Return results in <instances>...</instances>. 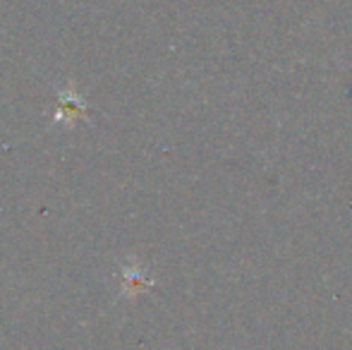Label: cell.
Returning <instances> with one entry per match:
<instances>
[{
  "instance_id": "6da1fadb",
  "label": "cell",
  "mask_w": 352,
  "mask_h": 350,
  "mask_svg": "<svg viewBox=\"0 0 352 350\" xmlns=\"http://www.w3.org/2000/svg\"><path fill=\"white\" fill-rule=\"evenodd\" d=\"M84 111H87L84 98H79L77 94H74V89H70V91L60 94V111L56 113V120L65 122V125H74V120H77L79 116H84Z\"/></svg>"
},
{
  "instance_id": "7a4b0ae2",
  "label": "cell",
  "mask_w": 352,
  "mask_h": 350,
  "mask_svg": "<svg viewBox=\"0 0 352 350\" xmlns=\"http://www.w3.org/2000/svg\"><path fill=\"white\" fill-rule=\"evenodd\" d=\"M146 283H151V281H146L144 276L140 274L137 269H125V288H122V293H137V285H146Z\"/></svg>"
}]
</instances>
